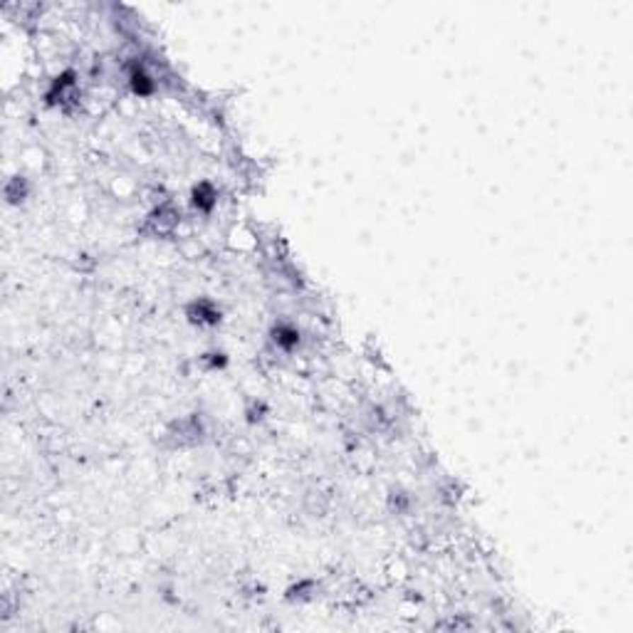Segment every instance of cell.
Returning a JSON list of instances; mask_svg holds the SVG:
<instances>
[{"mask_svg":"<svg viewBox=\"0 0 633 633\" xmlns=\"http://www.w3.org/2000/svg\"><path fill=\"white\" fill-rule=\"evenodd\" d=\"M273 341L280 346L283 351H292L295 346H300V329L287 321L273 326Z\"/></svg>","mask_w":633,"mask_h":633,"instance_id":"3","label":"cell"},{"mask_svg":"<svg viewBox=\"0 0 633 633\" xmlns=\"http://www.w3.org/2000/svg\"><path fill=\"white\" fill-rule=\"evenodd\" d=\"M188 319L193 324H218L220 309L213 302H208V300H195L188 307Z\"/></svg>","mask_w":633,"mask_h":633,"instance_id":"1","label":"cell"},{"mask_svg":"<svg viewBox=\"0 0 633 633\" xmlns=\"http://www.w3.org/2000/svg\"><path fill=\"white\" fill-rule=\"evenodd\" d=\"M215 198H218V193H215V188L208 183V181L198 183L193 188V193H190V203H193V208L200 210V213H210V210L215 208Z\"/></svg>","mask_w":633,"mask_h":633,"instance_id":"2","label":"cell"},{"mask_svg":"<svg viewBox=\"0 0 633 633\" xmlns=\"http://www.w3.org/2000/svg\"><path fill=\"white\" fill-rule=\"evenodd\" d=\"M129 84H132L134 94H139V97H149V94H154V89H156L152 74H149L142 64L132 67V72H129Z\"/></svg>","mask_w":633,"mask_h":633,"instance_id":"4","label":"cell"}]
</instances>
